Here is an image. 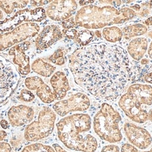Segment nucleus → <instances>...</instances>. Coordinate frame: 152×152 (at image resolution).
Returning a JSON list of instances; mask_svg holds the SVG:
<instances>
[{"label":"nucleus","instance_id":"obj_1","mask_svg":"<svg viewBox=\"0 0 152 152\" xmlns=\"http://www.w3.org/2000/svg\"><path fill=\"white\" fill-rule=\"evenodd\" d=\"M68 66L76 84L100 100L113 101L121 96L132 75L125 49L102 42L76 49Z\"/></svg>","mask_w":152,"mask_h":152},{"label":"nucleus","instance_id":"obj_2","mask_svg":"<svg viewBox=\"0 0 152 152\" xmlns=\"http://www.w3.org/2000/svg\"><path fill=\"white\" fill-rule=\"evenodd\" d=\"M59 140L68 149L80 152H95L98 141L92 133V119L87 113L65 116L56 124Z\"/></svg>","mask_w":152,"mask_h":152},{"label":"nucleus","instance_id":"obj_3","mask_svg":"<svg viewBox=\"0 0 152 152\" xmlns=\"http://www.w3.org/2000/svg\"><path fill=\"white\" fill-rule=\"evenodd\" d=\"M135 16L136 13L129 7L117 9L110 5L99 7L90 4L83 7L77 11L75 22L77 26L87 30L100 29L123 23Z\"/></svg>","mask_w":152,"mask_h":152},{"label":"nucleus","instance_id":"obj_4","mask_svg":"<svg viewBox=\"0 0 152 152\" xmlns=\"http://www.w3.org/2000/svg\"><path fill=\"white\" fill-rule=\"evenodd\" d=\"M121 115L111 105L103 103L93 118V129L95 134L102 140L116 143L122 140L120 128Z\"/></svg>","mask_w":152,"mask_h":152},{"label":"nucleus","instance_id":"obj_5","mask_svg":"<svg viewBox=\"0 0 152 152\" xmlns=\"http://www.w3.org/2000/svg\"><path fill=\"white\" fill-rule=\"evenodd\" d=\"M56 120V114L53 109L49 106H42L35 121L25 127V140L33 142L48 137L54 131Z\"/></svg>","mask_w":152,"mask_h":152},{"label":"nucleus","instance_id":"obj_6","mask_svg":"<svg viewBox=\"0 0 152 152\" xmlns=\"http://www.w3.org/2000/svg\"><path fill=\"white\" fill-rule=\"evenodd\" d=\"M40 30L37 23H26L7 33H0V52L35 37Z\"/></svg>","mask_w":152,"mask_h":152},{"label":"nucleus","instance_id":"obj_7","mask_svg":"<svg viewBox=\"0 0 152 152\" xmlns=\"http://www.w3.org/2000/svg\"><path fill=\"white\" fill-rule=\"evenodd\" d=\"M47 17L46 11L42 7L33 9H24L18 10L12 16L0 21V33H7L20 26L22 23L41 22Z\"/></svg>","mask_w":152,"mask_h":152},{"label":"nucleus","instance_id":"obj_8","mask_svg":"<svg viewBox=\"0 0 152 152\" xmlns=\"http://www.w3.org/2000/svg\"><path fill=\"white\" fill-rule=\"evenodd\" d=\"M20 74L7 58L0 56V104L7 100L18 85Z\"/></svg>","mask_w":152,"mask_h":152},{"label":"nucleus","instance_id":"obj_9","mask_svg":"<svg viewBox=\"0 0 152 152\" xmlns=\"http://www.w3.org/2000/svg\"><path fill=\"white\" fill-rule=\"evenodd\" d=\"M90 99L84 93L77 92L72 94L69 98L62 99L55 103L52 109L61 117L75 111H85L90 107Z\"/></svg>","mask_w":152,"mask_h":152},{"label":"nucleus","instance_id":"obj_10","mask_svg":"<svg viewBox=\"0 0 152 152\" xmlns=\"http://www.w3.org/2000/svg\"><path fill=\"white\" fill-rule=\"evenodd\" d=\"M118 105L125 115L134 122L144 123L149 121L147 110L144 109L140 102L128 92L121 96L119 99Z\"/></svg>","mask_w":152,"mask_h":152},{"label":"nucleus","instance_id":"obj_11","mask_svg":"<svg viewBox=\"0 0 152 152\" xmlns=\"http://www.w3.org/2000/svg\"><path fill=\"white\" fill-rule=\"evenodd\" d=\"M77 7L75 1H52L45 9L51 20L62 22L73 16Z\"/></svg>","mask_w":152,"mask_h":152},{"label":"nucleus","instance_id":"obj_12","mask_svg":"<svg viewBox=\"0 0 152 152\" xmlns=\"http://www.w3.org/2000/svg\"><path fill=\"white\" fill-rule=\"evenodd\" d=\"M35 114V111L32 106L18 104L9 108L7 116L11 128L17 129L30 124L33 121Z\"/></svg>","mask_w":152,"mask_h":152},{"label":"nucleus","instance_id":"obj_13","mask_svg":"<svg viewBox=\"0 0 152 152\" xmlns=\"http://www.w3.org/2000/svg\"><path fill=\"white\" fill-rule=\"evenodd\" d=\"M30 42L25 41L12 47L8 52L9 54L13 56V64L16 66L17 71L20 75H28L31 71L30 57L27 54V51L30 48Z\"/></svg>","mask_w":152,"mask_h":152},{"label":"nucleus","instance_id":"obj_14","mask_svg":"<svg viewBox=\"0 0 152 152\" xmlns=\"http://www.w3.org/2000/svg\"><path fill=\"white\" fill-rule=\"evenodd\" d=\"M63 33L59 26L55 24L47 25L38 34L35 40V49L37 53L48 49L62 39Z\"/></svg>","mask_w":152,"mask_h":152},{"label":"nucleus","instance_id":"obj_15","mask_svg":"<svg viewBox=\"0 0 152 152\" xmlns=\"http://www.w3.org/2000/svg\"><path fill=\"white\" fill-rule=\"evenodd\" d=\"M125 133L130 143L140 149H145L151 145L152 137L150 133L142 127L126 123L124 125Z\"/></svg>","mask_w":152,"mask_h":152},{"label":"nucleus","instance_id":"obj_16","mask_svg":"<svg viewBox=\"0 0 152 152\" xmlns=\"http://www.w3.org/2000/svg\"><path fill=\"white\" fill-rule=\"evenodd\" d=\"M50 84L56 96V100H62L71 89L67 76L62 71H56L53 74L50 79Z\"/></svg>","mask_w":152,"mask_h":152},{"label":"nucleus","instance_id":"obj_17","mask_svg":"<svg viewBox=\"0 0 152 152\" xmlns=\"http://www.w3.org/2000/svg\"><path fill=\"white\" fill-rule=\"evenodd\" d=\"M127 92L140 102L142 105L152 104V87L145 84H132L128 87Z\"/></svg>","mask_w":152,"mask_h":152},{"label":"nucleus","instance_id":"obj_18","mask_svg":"<svg viewBox=\"0 0 152 152\" xmlns=\"http://www.w3.org/2000/svg\"><path fill=\"white\" fill-rule=\"evenodd\" d=\"M148 49V40L145 37H136L128 45V53L133 59H142Z\"/></svg>","mask_w":152,"mask_h":152},{"label":"nucleus","instance_id":"obj_19","mask_svg":"<svg viewBox=\"0 0 152 152\" xmlns=\"http://www.w3.org/2000/svg\"><path fill=\"white\" fill-rule=\"evenodd\" d=\"M31 70L39 75L49 77L56 71V67L49 63L45 61L42 58H37L32 64Z\"/></svg>","mask_w":152,"mask_h":152},{"label":"nucleus","instance_id":"obj_20","mask_svg":"<svg viewBox=\"0 0 152 152\" xmlns=\"http://www.w3.org/2000/svg\"><path fill=\"white\" fill-rule=\"evenodd\" d=\"M18 152H68L58 144H53L52 146L42 143L30 144L26 146Z\"/></svg>","mask_w":152,"mask_h":152},{"label":"nucleus","instance_id":"obj_21","mask_svg":"<svg viewBox=\"0 0 152 152\" xmlns=\"http://www.w3.org/2000/svg\"><path fill=\"white\" fill-rule=\"evenodd\" d=\"M37 96L44 104H52L56 100V96L52 89L42 80L35 90Z\"/></svg>","mask_w":152,"mask_h":152},{"label":"nucleus","instance_id":"obj_22","mask_svg":"<svg viewBox=\"0 0 152 152\" xmlns=\"http://www.w3.org/2000/svg\"><path fill=\"white\" fill-rule=\"evenodd\" d=\"M147 26L142 23H137L130 25L123 28L122 30L123 35L127 40L132 39L133 37H138L144 35L147 33Z\"/></svg>","mask_w":152,"mask_h":152},{"label":"nucleus","instance_id":"obj_23","mask_svg":"<svg viewBox=\"0 0 152 152\" xmlns=\"http://www.w3.org/2000/svg\"><path fill=\"white\" fill-rule=\"evenodd\" d=\"M30 1H0V9L6 14L12 15L16 9L22 10L30 4Z\"/></svg>","mask_w":152,"mask_h":152},{"label":"nucleus","instance_id":"obj_24","mask_svg":"<svg viewBox=\"0 0 152 152\" xmlns=\"http://www.w3.org/2000/svg\"><path fill=\"white\" fill-rule=\"evenodd\" d=\"M102 36L110 43H115L121 40L123 37L122 30L116 26H109L104 28L102 31Z\"/></svg>","mask_w":152,"mask_h":152},{"label":"nucleus","instance_id":"obj_25","mask_svg":"<svg viewBox=\"0 0 152 152\" xmlns=\"http://www.w3.org/2000/svg\"><path fill=\"white\" fill-rule=\"evenodd\" d=\"M94 36V32L91 30L83 29L78 30L75 42H76L80 47L87 46L93 40Z\"/></svg>","mask_w":152,"mask_h":152},{"label":"nucleus","instance_id":"obj_26","mask_svg":"<svg viewBox=\"0 0 152 152\" xmlns=\"http://www.w3.org/2000/svg\"><path fill=\"white\" fill-rule=\"evenodd\" d=\"M65 53H64V49L59 48L56 49L53 54L47 58L49 61H51L52 64H55L56 66H63L65 64Z\"/></svg>","mask_w":152,"mask_h":152},{"label":"nucleus","instance_id":"obj_27","mask_svg":"<svg viewBox=\"0 0 152 152\" xmlns=\"http://www.w3.org/2000/svg\"><path fill=\"white\" fill-rule=\"evenodd\" d=\"M17 98L21 102L30 103V102H33L35 100V96L32 91L28 90L26 88L19 90L18 94H17Z\"/></svg>","mask_w":152,"mask_h":152},{"label":"nucleus","instance_id":"obj_28","mask_svg":"<svg viewBox=\"0 0 152 152\" xmlns=\"http://www.w3.org/2000/svg\"><path fill=\"white\" fill-rule=\"evenodd\" d=\"M77 32H78V30L76 29V28H71V29L66 30L63 29L62 30L63 35L65 36V37L68 38V39H72V40L74 41H75L76 36H77Z\"/></svg>","mask_w":152,"mask_h":152},{"label":"nucleus","instance_id":"obj_29","mask_svg":"<svg viewBox=\"0 0 152 152\" xmlns=\"http://www.w3.org/2000/svg\"><path fill=\"white\" fill-rule=\"evenodd\" d=\"M61 26L64 30L75 28L76 26H77L75 22V18H73V17H71L70 18L66 19V20L62 21Z\"/></svg>","mask_w":152,"mask_h":152},{"label":"nucleus","instance_id":"obj_30","mask_svg":"<svg viewBox=\"0 0 152 152\" xmlns=\"http://www.w3.org/2000/svg\"><path fill=\"white\" fill-rule=\"evenodd\" d=\"M101 152H120L119 147L114 144H109L106 145L102 148Z\"/></svg>","mask_w":152,"mask_h":152},{"label":"nucleus","instance_id":"obj_31","mask_svg":"<svg viewBox=\"0 0 152 152\" xmlns=\"http://www.w3.org/2000/svg\"><path fill=\"white\" fill-rule=\"evenodd\" d=\"M121 152H139L138 149L130 144H125L121 147Z\"/></svg>","mask_w":152,"mask_h":152},{"label":"nucleus","instance_id":"obj_32","mask_svg":"<svg viewBox=\"0 0 152 152\" xmlns=\"http://www.w3.org/2000/svg\"><path fill=\"white\" fill-rule=\"evenodd\" d=\"M12 147L8 142H0V152H11Z\"/></svg>","mask_w":152,"mask_h":152},{"label":"nucleus","instance_id":"obj_33","mask_svg":"<svg viewBox=\"0 0 152 152\" xmlns=\"http://www.w3.org/2000/svg\"><path fill=\"white\" fill-rule=\"evenodd\" d=\"M52 1H30V4L33 7H41L42 6L48 5L49 3H51Z\"/></svg>","mask_w":152,"mask_h":152},{"label":"nucleus","instance_id":"obj_34","mask_svg":"<svg viewBox=\"0 0 152 152\" xmlns=\"http://www.w3.org/2000/svg\"><path fill=\"white\" fill-rule=\"evenodd\" d=\"M8 137V133L6 130H4L3 129L0 128V142L4 141Z\"/></svg>","mask_w":152,"mask_h":152},{"label":"nucleus","instance_id":"obj_35","mask_svg":"<svg viewBox=\"0 0 152 152\" xmlns=\"http://www.w3.org/2000/svg\"><path fill=\"white\" fill-rule=\"evenodd\" d=\"M144 80L145 81L146 83L152 84V72H150V73L146 74V75L144 76Z\"/></svg>","mask_w":152,"mask_h":152},{"label":"nucleus","instance_id":"obj_36","mask_svg":"<svg viewBox=\"0 0 152 152\" xmlns=\"http://www.w3.org/2000/svg\"><path fill=\"white\" fill-rule=\"evenodd\" d=\"M95 2H96L95 1H80L78 4L81 6L82 7H85V6L94 4Z\"/></svg>","mask_w":152,"mask_h":152},{"label":"nucleus","instance_id":"obj_37","mask_svg":"<svg viewBox=\"0 0 152 152\" xmlns=\"http://www.w3.org/2000/svg\"><path fill=\"white\" fill-rule=\"evenodd\" d=\"M148 55H149V58H151V59H152V41L150 43L149 48H148Z\"/></svg>","mask_w":152,"mask_h":152},{"label":"nucleus","instance_id":"obj_38","mask_svg":"<svg viewBox=\"0 0 152 152\" xmlns=\"http://www.w3.org/2000/svg\"><path fill=\"white\" fill-rule=\"evenodd\" d=\"M144 23L146 24V26H152V16L151 17H149V18H148L147 20L144 21Z\"/></svg>","mask_w":152,"mask_h":152},{"label":"nucleus","instance_id":"obj_39","mask_svg":"<svg viewBox=\"0 0 152 152\" xmlns=\"http://www.w3.org/2000/svg\"><path fill=\"white\" fill-rule=\"evenodd\" d=\"M94 33H95V36H96V37H98L99 38L102 37V35L101 34V32L99 31V30H96V31L94 32Z\"/></svg>","mask_w":152,"mask_h":152},{"label":"nucleus","instance_id":"obj_40","mask_svg":"<svg viewBox=\"0 0 152 152\" xmlns=\"http://www.w3.org/2000/svg\"><path fill=\"white\" fill-rule=\"evenodd\" d=\"M148 114H149V121H152V109L148 111Z\"/></svg>","mask_w":152,"mask_h":152},{"label":"nucleus","instance_id":"obj_41","mask_svg":"<svg viewBox=\"0 0 152 152\" xmlns=\"http://www.w3.org/2000/svg\"><path fill=\"white\" fill-rule=\"evenodd\" d=\"M148 62H149V61H148L147 58H144V59H142L141 64H142V65H145V64H148Z\"/></svg>","mask_w":152,"mask_h":152},{"label":"nucleus","instance_id":"obj_42","mask_svg":"<svg viewBox=\"0 0 152 152\" xmlns=\"http://www.w3.org/2000/svg\"><path fill=\"white\" fill-rule=\"evenodd\" d=\"M2 20H4V14H3L2 11L0 9V21Z\"/></svg>","mask_w":152,"mask_h":152},{"label":"nucleus","instance_id":"obj_43","mask_svg":"<svg viewBox=\"0 0 152 152\" xmlns=\"http://www.w3.org/2000/svg\"><path fill=\"white\" fill-rule=\"evenodd\" d=\"M144 152H152V148L149 150V151H144Z\"/></svg>","mask_w":152,"mask_h":152}]
</instances>
